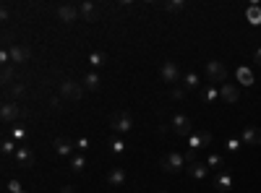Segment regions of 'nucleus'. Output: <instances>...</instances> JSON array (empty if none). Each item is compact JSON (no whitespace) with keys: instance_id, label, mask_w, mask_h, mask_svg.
Segmentation results:
<instances>
[{"instance_id":"14","label":"nucleus","mask_w":261,"mask_h":193,"mask_svg":"<svg viewBox=\"0 0 261 193\" xmlns=\"http://www.w3.org/2000/svg\"><path fill=\"white\" fill-rule=\"evenodd\" d=\"M186 170H188V175L196 177V180H204L209 172H212V170H209V164H206V162H199V159L191 162V167H186Z\"/></svg>"},{"instance_id":"5","label":"nucleus","mask_w":261,"mask_h":193,"mask_svg":"<svg viewBox=\"0 0 261 193\" xmlns=\"http://www.w3.org/2000/svg\"><path fill=\"white\" fill-rule=\"evenodd\" d=\"M60 94H63V99H81L84 97V84H78L73 79H65L60 84Z\"/></svg>"},{"instance_id":"28","label":"nucleus","mask_w":261,"mask_h":193,"mask_svg":"<svg viewBox=\"0 0 261 193\" xmlns=\"http://www.w3.org/2000/svg\"><path fill=\"white\" fill-rule=\"evenodd\" d=\"M84 167H86V159L81 157V154H73L71 157V170L73 172H84Z\"/></svg>"},{"instance_id":"21","label":"nucleus","mask_w":261,"mask_h":193,"mask_svg":"<svg viewBox=\"0 0 261 193\" xmlns=\"http://www.w3.org/2000/svg\"><path fill=\"white\" fill-rule=\"evenodd\" d=\"M32 159H34V157H32V151L26 149L24 144H19V149H16V162H19L21 167H29V164H32Z\"/></svg>"},{"instance_id":"22","label":"nucleus","mask_w":261,"mask_h":193,"mask_svg":"<svg viewBox=\"0 0 261 193\" xmlns=\"http://www.w3.org/2000/svg\"><path fill=\"white\" fill-rule=\"evenodd\" d=\"M8 136H11L13 141H16V144H24L29 133H26V128H24V125H19V123H16V125H11V128H8Z\"/></svg>"},{"instance_id":"3","label":"nucleus","mask_w":261,"mask_h":193,"mask_svg":"<svg viewBox=\"0 0 261 193\" xmlns=\"http://www.w3.org/2000/svg\"><path fill=\"white\" fill-rule=\"evenodd\" d=\"M206 76H209V81H212L214 86L227 84V66L222 60H209L206 63Z\"/></svg>"},{"instance_id":"15","label":"nucleus","mask_w":261,"mask_h":193,"mask_svg":"<svg viewBox=\"0 0 261 193\" xmlns=\"http://www.w3.org/2000/svg\"><path fill=\"white\" fill-rule=\"evenodd\" d=\"M235 79H238V84H243V86H253V71L251 68H245V66H238L235 68Z\"/></svg>"},{"instance_id":"31","label":"nucleus","mask_w":261,"mask_h":193,"mask_svg":"<svg viewBox=\"0 0 261 193\" xmlns=\"http://www.w3.org/2000/svg\"><path fill=\"white\" fill-rule=\"evenodd\" d=\"M240 146H243V144H240V138H235V136H232V138H227V144H225V149H227L230 154L240 151Z\"/></svg>"},{"instance_id":"8","label":"nucleus","mask_w":261,"mask_h":193,"mask_svg":"<svg viewBox=\"0 0 261 193\" xmlns=\"http://www.w3.org/2000/svg\"><path fill=\"white\" fill-rule=\"evenodd\" d=\"M238 138H240L243 146H258V144H261V128H256V125H245L243 133H240Z\"/></svg>"},{"instance_id":"6","label":"nucleus","mask_w":261,"mask_h":193,"mask_svg":"<svg viewBox=\"0 0 261 193\" xmlns=\"http://www.w3.org/2000/svg\"><path fill=\"white\" fill-rule=\"evenodd\" d=\"M160 76H162L165 84H178V81H180V68H178V63H175V60H165L162 68H160Z\"/></svg>"},{"instance_id":"27","label":"nucleus","mask_w":261,"mask_h":193,"mask_svg":"<svg viewBox=\"0 0 261 193\" xmlns=\"http://www.w3.org/2000/svg\"><path fill=\"white\" fill-rule=\"evenodd\" d=\"M201 97H204L206 102H217V99H222V97H219V86H206L204 92H201Z\"/></svg>"},{"instance_id":"16","label":"nucleus","mask_w":261,"mask_h":193,"mask_svg":"<svg viewBox=\"0 0 261 193\" xmlns=\"http://www.w3.org/2000/svg\"><path fill=\"white\" fill-rule=\"evenodd\" d=\"M214 188H217V190H230V188H232V175H230L227 170L217 172V177H214Z\"/></svg>"},{"instance_id":"24","label":"nucleus","mask_w":261,"mask_h":193,"mask_svg":"<svg viewBox=\"0 0 261 193\" xmlns=\"http://www.w3.org/2000/svg\"><path fill=\"white\" fill-rule=\"evenodd\" d=\"M78 11H81V16L86 21H97V6L94 3H81V6H78Z\"/></svg>"},{"instance_id":"2","label":"nucleus","mask_w":261,"mask_h":193,"mask_svg":"<svg viewBox=\"0 0 261 193\" xmlns=\"http://www.w3.org/2000/svg\"><path fill=\"white\" fill-rule=\"evenodd\" d=\"M110 128H112L115 136L128 133L130 128H134V118H130V112H128V110H117V112H112V115H110Z\"/></svg>"},{"instance_id":"36","label":"nucleus","mask_w":261,"mask_h":193,"mask_svg":"<svg viewBox=\"0 0 261 193\" xmlns=\"http://www.w3.org/2000/svg\"><path fill=\"white\" fill-rule=\"evenodd\" d=\"M3 79H6V81L11 79V66H3Z\"/></svg>"},{"instance_id":"23","label":"nucleus","mask_w":261,"mask_h":193,"mask_svg":"<svg viewBox=\"0 0 261 193\" xmlns=\"http://www.w3.org/2000/svg\"><path fill=\"white\" fill-rule=\"evenodd\" d=\"M206 164H209V170L222 172V170H225V157H222V154H209V157H206Z\"/></svg>"},{"instance_id":"39","label":"nucleus","mask_w":261,"mask_h":193,"mask_svg":"<svg viewBox=\"0 0 261 193\" xmlns=\"http://www.w3.org/2000/svg\"><path fill=\"white\" fill-rule=\"evenodd\" d=\"M157 193H167V190H157Z\"/></svg>"},{"instance_id":"9","label":"nucleus","mask_w":261,"mask_h":193,"mask_svg":"<svg viewBox=\"0 0 261 193\" xmlns=\"http://www.w3.org/2000/svg\"><path fill=\"white\" fill-rule=\"evenodd\" d=\"M78 16H81L78 6H73V3H63V6H58V19H60L63 24H73Z\"/></svg>"},{"instance_id":"34","label":"nucleus","mask_w":261,"mask_h":193,"mask_svg":"<svg viewBox=\"0 0 261 193\" xmlns=\"http://www.w3.org/2000/svg\"><path fill=\"white\" fill-rule=\"evenodd\" d=\"M8 92H11L13 97H21V94H24V86H21V84H8Z\"/></svg>"},{"instance_id":"29","label":"nucleus","mask_w":261,"mask_h":193,"mask_svg":"<svg viewBox=\"0 0 261 193\" xmlns=\"http://www.w3.org/2000/svg\"><path fill=\"white\" fill-rule=\"evenodd\" d=\"M162 8L167 11V14H178V11L186 8V0H170V3H165Z\"/></svg>"},{"instance_id":"11","label":"nucleus","mask_w":261,"mask_h":193,"mask_svg":"<svg viewBox=\"0 0 261 193\" xmlns=\"http://www.w3.org/2000/svg\"><path fill=\"white\" fill-rule=\"evenodd\" d=\"M0 115H3V123H16V118L21 115V110H19L16 102H3V107H0Z\"/></svg>"},{"instance_id":"32","label":"nucleus","mask_w":261,"mask_h":193,"mask_svg":"<svg viewBox=\"0 0 261 193\" xmlns=\"http://www.w3.org/2000/svg\"><path fill=\"white\" fill-rule=\"evenodd\" d=\"M170 94H173V99H183L188 94V89L186 86H173V92H170Z\"/></svg>"},{"instance_id":"18","label":"nucleus","mask_w":261,"mask_h":193,"mask_svg":"<svg viewBox=\"0 0 261 193\" xmlns=\"http://www.w3.org/2000/svg\"><path fill=\"white\" fill-rule=\"evenodd\" d=\"M245 19H248V24H253V27H258L261 24V6L258 3H251L245 8Z\"/></svg>"},{"instance_id":"4","label":"nucleus","mask_w":261,"mask_h":193,"mask_svg":"<svg viewBox=\"0 0 261 193\" xmlns=\"http://www.w3.org/2000/svg\"><path fill=\"white\" fill-rule=\"evenodd\" d=\"M170 125H173V131L178 133V136H183V138H188L191 133H193V125H191V118L188 115H173V120H170Z\"/></svg>"},{"instance_id":"10","label":"nucleus","mask_w":261,"mask_h":193,"mask_svg":"<svg viewBox=\"0 0 261 193\" xmlns=\"http://www.w3.org/2000/svg\"><path fill=\"white\" fill-rule=\"evenodd\" d=\"M219 97L225 99V102H230V105H235V102L240 99V89L235 86V84H222L219 86Z\"/></svg>"},{"instance_id":"26","label":"nucleus","mask_w":261,"mask_h":193,"mask_svg":"<svg viewBox=\"0 0 261 193\" xmlns=\"http://www.w3.org/2000/svg\"><path fill=\"white\" fill-rule=\"evenodd\" d=\"M16 149H19V144H16L13 138H6V141H3V146H0L3 157H13V154H16Z\"/></svg>"},{"instance_id":"20","label":"nucleus","mask_w":261,"mask_h":193,"mask_svg":"<svg viewBox=\"0 0 261 193\" xmlns=\"http://www.w3.org/2000/svg\"><path fill=\"white\" fill-rule=\"evenodd\" d=\"M99 86H102L99 76H97L94 71H89V73L84 76V89H89V92H99Z\"/></svg>"},{"instance_id":"40","label":"nucleus","mask_w":261,"mask_h":193,"mask_svg":"<svg viewBox=\"0 0 261 193\" xmlns=\"http://www.w3.org/2000/svg\"><path fill=\"white\" fill-rule=\"evenodd\" d=\"M24 193H26V190H24Z\"/></svg>"},{"instance_id":"12","label":"nucleus","mask_w":261,"mask_h":193,"mask_svg":"<svg viewBox=\"0 0 261 193\" xmlns=\"http://www.w3.org/2000/svg\"><path fill=\"white\" fill-rule=\"evenodd\" d=\"M8 53H11V63H16V66H19V63H26V60H29V50H26L24 45H11L8 47Z\"/></svg>"},{"instance_id":"35","label":"nucleus","mask_w":261,"mask_h":193,"mask_svg":"<svg viewBox=\"0 0 261 193\" xmlns=\"http://www.w3.org/2000/svg\"><path fill=\"white\" fill-rule=\"evenodd\" d=\"M73 144H76V151H86V149H89V138L81 136L78 141H73Z\"/></svg>"},{"instance_id":"25","label":"nucleus","mask_w":261,"mask_h":193,"mask_svg":"<svg viewBox=\"0 0 261 193\" xmlns=\"http://www.w3.org/2000/svg\"><path fill=\"white\" fill-rule=\"evenodd\" d=\"M104 63H107V55H104V53H99V50L89 53V66H91V68H102Z\"/></svg>"},{"instance_id":"1","label":"nucleus","mask_w":261,"mask_h":193,"mask_svg":"<svg viewBox=\"0 0 261 193\" xmlns=\"http://www.w3.org/2000/svg\"><path fill=\"white\" fill-rule=\"evenodd\" d=\"M186 164H188V162H186V154H183V151H175V149H170L165 157H162V162H160V167H162L165 172H170V175L186 170Z\"/></svg>"},{"instance_id":"19","label":"nucleus","mask_w":261,"mask_h":193,"mask_svg":"<svg viewBox=\"0 0 261 193\" xmlns=\"http://www.w3.org/2000/svg\"><path fill=\"white\" fill-rule=\"evenodd\" d=\"M183 86H186L188 92H193V89H199V86H201V76L196 73V71H188L186 76H183Z\"/></svg>"},{"instance_id":"30","label":"nucleus","mask_w":261,"mask_h":193,"mask_svg":"<svg viewBox=\"0 0 261 193\" xmlns=\"http://www.w3.org/2000/svg\"><path fill=\"white\" fill-rule=\"evenodd\" d=\"M110 151H112V154H123V151H125V141H123L120 136H115V138L110 141Z\"/></svg>"},{"instance_id":"37","label":"nucleus","mask_w":261,"mask_h":193,"mask_svg":"<svg viewBox=\"0 0 261 193\" xmlns=\"http://www.w3.org/2000/svg\"><path fill=\"white\" fill-rule=\"evenodd\" d=\"M253 58H256V63H258V66H261V47L256 50V55H253Z\"/></svg>"},{"instance_id":"38","label":"nucleus","mask_w":261,"mask_h":193,"mask_svg":"<svg viewBox=\"0 0 261 193\" xmlns=\"http://www.w3.org/2000/svg\"><path fill=\"white\" fill-rule=\"evenodd\" d=\"M60 193H76V190H73V188H71V185H65V188H63V190H60Z\"/></svg>"},{"instance_id":"13","label":"nucleus","mask_w":261,"mask_h":193,"mask_svg":"<svg viewBox=\"0 0 261 193\" xmlns=\"http://www.w3.org/2000/svg\"><path fill=\"white\" fill-rule=\"evenodd\" d=\"M55 151L60 154V157H73L76 144H73V141H68L65 136H60V138H55Z\"/></svg>"},{"instance_id":"33","label":"nucleus","mask_w":261,"mask_h":193,"mask_svg":"<svg viewBox=\"0 0 261 193\" xmlns=\"http://www.w3.org/2000/svg\"><path fill=\"white\" fill-rule=\"evenodd\" d=\"M8 193H24V188H21V183H19V180H8Z\"/></svg>"},{"instance_id":"17","label":"nucleus","mask_w":261,"mask_h":193,"mask_svg":"<svg viewBox=\"0 0 261 193\" xmlns=\"http://www.w3.org/2000/svg\"><path fill=\"white\" fill-rule=\"evenodd\" d=\"M107 183H110V185H123V183H125V170H123V167H110Z\"/></svg>"},{"instance_id":"7","label":"nucleus","mask_w":261,"mask_h":193,"mask_svg":"<svg viewBox=\"0 0 261 193\" xmlns=\"http://www.w3.org/2000/svg\"><path fill=\"white\" fill-rule=\"evenodd\" d=\"M186 141H188L191 151H199V149H204V146L212 144V133H209V131H193Z\"/></svg>"}]
</instances>
